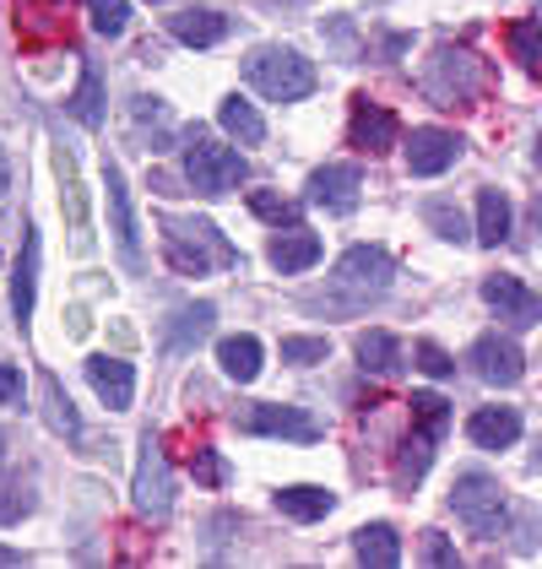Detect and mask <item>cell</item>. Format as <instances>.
I'll return each mask as SVG.
<instances>
[{
  "label": "cell",
  "instance_id": "ee69618b",
  "mask_svg": "<svg viewBox=\"0 0 542 569\" xmlns=\"http://www.w3.org/2000/svg\"><path fill=\"white\" fill-rule=\"evenodd\" d=\"M0 450H6V435H0Z\"/></svg>",
  "mask_w": 542,
  "mask_h": 569
},
{
  "label": "cell",
  "instance_id": "603a6c76",
  "mask_svg": "<svg viewBox=\"0 0 542 569\" xmlns=\"http://www.w3.org/2000/svg\"><path fill=\"white\" fill-rule=\"evenodd\" d=\"M510 239V196L504 190H483L478 196V244H504Z\"/></svg>",
  "mask_w": 542,
  "mask_h": 569
},
{
  "label": "cell",
  "instance_id": "83f0119b",
  "mask_svg": "<svg viewBox=\"0 0 542 569\" xmlns=\"http://www.w3.org/2000/svg\"><path fill=\"white\" fill-rule=\"evenodd\" d=\"M510 54H515L532 77H542V28L538 22H515V28H510Z\"/></svg>",
  "mask_w": 542,
  "mask_h": 569
},
{
  "label": "cell",
  "instance_id": "1f68e13d",
  "mask_svg": "<svg viewBox=\"0 0 542 569\" xmlns=\"http://www.w3.org/2000/svg\"><path fill=\"white\" fill-rule=\"evenodd\" d=\"M88 11H92V28H98L103 39H120L126 22H131V6H126V0H88Z\"/></svg>",
  "mask_w": 542,
  "mask_h": 569
},
{
  "label": "cell",
  "instance_id": "3957f363",
  "mask_svg": "<svg viewBox=\"0 0 542 569\" xmlns=\"http://www.w3.org/2000/svg\"><path fill=\"white\" fill-rule=\"evenodd\" d=\"M184 174L195 184V196H223V190H233L250 169H244V158H239L233 147H218V141L195 136V141L184 147Z\"/></svg>",
  "mask_w": 542,
  "mask_h": 569
},
{
  "label": "cell",
  "instance_id": "9c48e42d",
  "mask_svg": "<svg viewBox=\"0 0 542 569\" xmlns=\"http://www.w3.org/2000/svg\"><path fill=\"white\" fill-rule=\"evenodd\" d=\"M483 299L499 309V320H510V326H542V299L521 282V277H489L483 282Z\"/></svg>",
  "mask_w": 542,
  "mask_h": 569
},
{
  "label": "cell",
  "instance_id": "d6986e66",
  "mask_svg": "<svg viewBox=\"0 0 542 569\" xmlns=\"http://www.w3.org/2000/svg\"><path fill=\"white\" fill-rule=\"evenodd\" d=\"M267 261L282 271V277H293V271H310L320 261V239L310 228H288V233H277L267 250Z\"/></svg>",
  "mask_w": 542,
  "mask_h": 569
},
{
  "label": "cell",
  "instance_id": "5b68a950",
  "mask_svg": "<svg viewBox=\"0 0 542 569\" xmlns=\"http://www.w3.org/2000/svg\"><path fill=\"white\" fill-rule=\"evenodd\" d=\"M478 60L466 54V49H434V60H429V71H423V88H429V98H440V103H466L472 92H478Z\"/></svg>",
  "mask_w": 542,
  "mask_h": 569
},
{
  "label": "cell",
  "instance_id": "7a4b0ae2",
  "mask_svg": "<svg viewBox=\"0 0 542 569\" xmlns=\"http://www.w3.org/2000/svg\"><path fill=\"white\" fill-rule=\"evenodd\" d=\"M451 510L472 537H499V526H504V488L489 472H461L451 488Z\"/></svg>",
  "mask_w": 542,
  "mask_h": 569
},
{
  "label": "cell",
  "instance_id": "30bf717a",
  "mask_svg": "<svg viewBox=\"0 0 542 569\" xmlns=\"http://www.w3.org/2000/svg\"><path fill=\"white\" fill-rule=\"evenodd\" d=\"M207 244H218V250H228L223 233L212 228V222H195V228H169L163 233V250H169V261L180 266L184 277H201L207 266H212V256H207Z\"/></svg>",
  "mask_w": 542,
  "mask_h": 569
},
{
  "label": "cell",
  "instance_id": "b9f144b4",
  "mask_svg": "<svg viewBox=\"0 0 542 569\" xmlns=\"http://www.w3.org/2000/svg\"><path fill=\"white\" fill-rule=\"evenodd\" d=\"M6 184H11V169H6V158H0V196H6Z\"/></svg>",
  "mask_w": 542,
  "mask_h": 569
},
{
  "label": "cell",
  "instance_id": "9a60e30c",
  "mask_svg": "<svg viewBox=\"0 0 542 569\" xmlns=\"http://www.w3.org/2000/svg\"><path fill=\"white\" fill-rule=\"evenodd\" d=\"M244 429H250V435L299 439V445H315L320 439V423L310 412H299V407H255V412H244Z\"/></svg>",
  "mask_w": 542,
  "mask_h": 569
},
{
  "label": "cell",
  "instance_id": "7c38bea8",
  "mask_svg": "<svg viewBox=\"0 0 542 569\" xmlns=\"http://www.w3.org/2000/svg\"><path fill=\"white\" fill-rule=\"evenodd\" d=\"M39 261H44V244H39V228H22V261L11 277V315L17 326L33 320V299H39Z\"/></svg>",
  "mask_w": 542,
  "mask_h": 569
},
{
  "label": "cell",
  "instance_id": "ab89813d",
  "mask_svg": "<svg viewBox=\"0 0 542 569\" xmlns=\"http://www.w3.org/2000/svg\"><path fill=\"white\" fill-rule=\"evenodd\" d=\"M22 401V369L17 363H0V407Z\"/></svg>",
  "mask_w": 542,
  "mask_h": 569
},
{
  "label": "cell",
  "instance_id": "44dd1931",
  "mask_svg": "<svg viewBox=\"0 0 542 569\" xmlns=\"http://www.w3.org/2000/svg\"><path fill=\"white\" fill-rule=\"evenodd\" d=\"M218 126H223L228 136H239L244 147H255V141H267V120H261V114H255V103H244L239 92L218 103Z\"/></svg>",
  "mask_w": 542,
  "mask_h": 569
},
{
  "label": "cell",
  "instance_id": "74e56055",
  "mask_svg": "<svg viewBox=\"0 0 542 569\" xmlns=\"http://www.w3.org/2000/svg\"><path fill=\"white\" fill-rule=\"evenodd\" d=\"M190 467H195V482H207V488H218V482H223V456H218V450H207V445L195 450V461H190Z\"/></svg>",
  "mask_w": 542,
  "mask_h": 569
},
{
  "label": "cell",
  "instance_id": "d590c367",
  "mask_svg": "<svg viewBox=\"0 0 542 569\" xmlns=\"http://www.w3.org/2000/svg\"><path fill=\"white\" fill-rule=\"evenodd\" d=\"M418 369H423V375H434V380H445L455 363H451V352H445V348H434V342H418Z\"/></svg>",
  "mask_w": 542,
  "mask_h": 569
},
{
  "label": "cell",
  "instance_id": "8992f818",
  "mask_svg": "<svg viewBox=\"0 0 542 569\" xmlns=\"http://www.w3.org/2000/svg\"><path fill=\"white\" fill-rule=\"evenodd\" d=\"M391 271H397V266H391L385 250H374V244H353V250L342 256V266H337V288L369 299V293H385V288H391Z\"/></svg>",
  "mask_w": 542,
  "mask_h": 569
},
{
  "label": "cell",
  "instance_id": "f546056e",
  "mask_svg": "<svg viewBox=\"0 0 542 569\" xmlns=\"http://www.w3.org/2000/svg\"><path fill=\"white\" fill-rule=\"evenodd\" d=\"M250 212L267 222H288V228H299V201H288V196H277V190H250Z\"/></svg>",
  "mask_w": 542,
  "mask_h": 569
},
{
  "label": "cell",
  "instance_id": "ffe728a7",
  "mask_svg": "<svg viewBox=\"0 0 542 569\" xmlns=\"http://www.w3.org/2000/svg\"><path fill=\"white\" fill-rule=\"evenodd\" d=\"M353 553H359L363 565H374V569H397L402 565V542H397V531H391L385 521L359 526V531H353Z\"/></svg>",
  "mask_w": 542,
  "mask_h": 569
},
{
  "label": "cell",
  "instance_id": "4fadbf2b",
  "mask_svg": "<svg viewBox=\"0 0 542 569\" xmlns=\"http://www.w3.org/2000/svg\"><path fill=\"white\" fill-rule=\"evenodd\" d=\"M103 190H109V218H114V239H120V256H126L131 266H141V233H136L131 190H126V174H120V163H103Z\"/></svg>",
  "mask_w": 542,
  "mask_h": 569
},
{
  "label": "cell",
  "instance_id": "7bdbcfd3",
  "mask_svg": "<svg viewBox=\"0 0 542 569\" xmlns=\"http://www.w3.org/2000/svg\"><path fill=\"white\" fill-rule=\"evenodd\" d=\"M532 158H538V169H542V136H538V141H532Z\"/></svg>",
  "mask_w": 542,
  "mask_h": 569
},
{
  "label": "cell",
  "instance_id": "f1b7e54d",
  "mask_svg": "<svg viewBox=\"0 0 542 569\" xmlns=\"http://www.w3.org/2000/svg\"><path fill=\"white\" fill-rule=\"evenodd\" d=\"M212 315H218V309H212V305L180 309V315H174V320H180V326H174V331H169V348H190V342H201V337H207V331H212Z\"/></svg>",
  "mask_w": 542,
  "mask_h": 569
},
{
  "label": "cell",
  "instance_id": "52a82bcc",
  "mask_svg": "<svg viewBox=\"0 0 542 569\" xmlns=\"http://www.w3.org/2000/svg\"><path fill=\"white\" fill-rule=\"evenodd\" d=\"M455 158H461V136L440 131V126H423V131H412V141H406V174H418V179L445 174Z\"/></svg>",
  "mask_w": 542,
  "mask_h": 569
},
{
  "label": "cell",
  "instance_id": "8d00e7d4",
  "mask_svg": "<svg viewBox=\"0 0 542 569\" xmlns=\"http://www.w3.org/2000/svg\"><path fill=\"white\" fill-rule=\"evenodd\" d=\"M429 222L440 228V239H466V222H461V212H455V207H445V201H434V207H429Z\"/></svg>",
  "mask_w": 542,
  "mask_h": 569
},
{
  "label": "cell",
  "instance_id": "484cf974",
  "mask_svg": "<svg viewBox=\"0 0 542 569\" xmlns=\"http://www.w3.org/2000/svg\"><path fill=\"white\" fill-rule=\"evenodd\" d=\"M359 363L369 375H391L397 363H402V342L391 337V331H363L359 337Z\"/></svg>",
  "mask_w": 542,
  "mask_h": 569
},
{
  "label": "cell",
  "instance_id": "d4e9b609",
  "mask_svg": "<svg viewBox=\"0 0 542 569\" xmlns=\"http://www.w3.org/2000/svg\"><path fill=\"white\" fill-rule=\"evenodd\" d=\"M434 439L440 435H429V429H418V435L402 439V456H397V482H402V488H412V482L429 472V461H434Z\"/></svg>",
  "mask_w": 542,
  "mask_h": 569
},
{
  "label": "cell",
  "instance_id": "7402d4cb",
  "mask_svg": "<svg viewBox=\"0 0 542 569\" xmlns=\"http://www.w3.org/2000/svg\"><path fill=\"white\" fill-rule=\"evenodd\" d=\"M218 363H223L228 380L250 386L261 375V342L255 337H228V342H218Z\"/></svg>",
  "mask_w": 542,
  "mask_h": 569
},
{
  "label": "cell",
  "instance_id": "e0dca14e",
  "mask_svg": "<svg viewBox=\"0 0 542 569\" xmlns=\"http://www.w3.org/2000/svg\"><path fill=\"white\" fill-rule=\"evenodd\" d=\"M353 147H363V152H391L397 147V114L380 109V103H369V98H359L353 103Z\"/></svg>",
  "mask_w": 542,
  "mask_h": 569
},
{
  "label": "cell",
  "instance_id": "ac0fdd59",
  "mask_svg": "<svg viewBox=\"0 0 542 569\" xmlns=\"http://www.w3.org/2000/svg\"><path fill=\"white\" fill-rule=\"evenodd\" d=\"M466 439L483 445V450H504V445L521 439V412H510V407H483V412L466 418Z\"/></svg>",
  "mask_w": 542,
  "mask_h": 569
},
{
  "label": "cell",
  "instance_id": "cb8c5ba5",
  "mask_svg": "<svg viewBox=\"0 0 542 569\" xmlns=\"http://www.w3.org/2000/svg\"><path fill=\"white\" fill-rule=\"evenodd\" d=\"M331 505H337V499H331L325 488H310V482L277 493V510H282L288 521H320V516H331Z\"/></svg>",
  "mask_w": 542,
  "mask_h": 569
},
{
  "label": "cell",
  "instance_id": "836d02e7",
  "mask_svg": "<svg viewBox=\"0 0 542 569\" xmlns=\"http://www.w3.org/2000/svg\"><path fill=\"white\" fill-rule=\"evenodd\" d=\"M44 396H49V423L71 439L82 435V423H77V412H71V396H60V380H44Z\"/></svg>",
  "mask_w": 542,
  "mask_h": 569
},
{
  "label": "cell",
  "instance_id": "4dcf8cb0",
  "mask_svg": "<svg viewBox=\"0 0 542 569\" xmlns=\"http://www.w3.org/2000/svg\"><path fill=\"white\" fill-rule=\"evenodd\" d=\"M412 418H418V429H429V435H445V423H451V401L434 391H418L412 396Z\"/></svg>",
  "mask_w": 542,
  "mask_h": 569
},
{
  "label": "cell",
  "instance_id": "6da1fadb",
  "mask_svg": "<svg viewBox=\"0 0 542 569\" xmlns=\"http://www.w3.org/2000/svg\"><path fill=\"white\" fill-rule=\"evenodd\" d=\"M244 77H250V88L271 98V103H299V98H310L315 92V66L299 54V49H255L250 60H244Z\"/></svg>",
  "mask_w": 542,
  "mask_h": 569
},
{
  "label": "cell",
  "instance_id": "60d3db41",
  "mask_svg": "<svg viewBox=\"0 0 542 569\" xmlns=\"http://www.w3.org/2000/svg\"><path fill=\"white\" fill-rule=\"evenodd\" d=\"M0 565H22V553L17 548H0Z\"/></svg>",
  "mask_w": 542,
  "mask_h": 569
},
{
  "label": "cell",
  "instance_id": "d6a6232c",
  "mask_svg": "<svg viewBox=\"0 0 542 569\" xmlns=\"http://www.w3.org/2000/svg\"><path fill=\"white\" fill-rule=\"evenodd\" d=\"M325 352H331L325 337H282V363L310 369V363H325Z\"/></svg>",
  "mask_w": 542,
  "mask_h": 569
},
{
  "label": "cell",
  "instance_id": "4316f807",
  "mask_svg": "<svg viewBox=\"0 0 542 569\" xmlns=\"http://www.w3.org/2000/svg\"><path fill=\"white\" fill-rule=\"evenodd\" d=\"M66 103H71V114H77L88 131L103 126V82H98V66H82V88L71 92Z\"/></svg>",
  "mask_w": 542,
  "mask_h": 569
},
{
  "label": "cell",
  "instance_id": "5bb4252c",
  "mask_svg": "<svg viewBox=\"0 0 542 569\" xmlns=\"http://www.w3.org/2000/svg\"><path fill=\"white\" fill-rule=\"evenodd\" d=\"M88 380H92V391H98V401H103V407H114V412H126V407H131L136 369L126 363V358H109V352L88 358Z\"/></svg>",
  "mask_w": 542,
  "mask_h": 569
},
{
  "label": "cell",
  "instance_id": "8fae6325",
  "mask_svg": "<svg viewBox=\"0 0 542 569\" xmlns=\"http://www.w3.org/2000/svg\"><path fill=\"white\" fill-rule=\"evenodd\" d=\"M466 363L478 369V380H489V386H515L521 380V348L510 342V337H478L472 352H466Z\"/></svg>",
  "mask_w": 542,
  "mask_h": 569
},
{
  "label": "cell",
  "instance_id": "2e32d148",
  "mask_svg": "<svg viewBox=\"0 0 542 569\" xmlns=\"http://www.w3.org/2000/svg\"><path fill=\"white\" fill-rule=\"evenodd\" d=\"M169 33H174L180 44H190V49H212V44H223L228 39V17L207 11V6H184V11L169 17Z\"/></svg>",
  "mask_w": 542,
  "mask_h": 569
},
{
  "label": "cell",
  "instance_id": "277c9868",
  "mask_svg": "<svg viewBox=\"0 0 542 569\" xmlns=\"http://www.w3.org/2000/svg\"><path fill=\"white\" fill-rule=\"evenodd\" d=\"M131 499H136V510H141L147 521H169V510H174V482H169V456H163V445H158L152 435L141 439V456H136Z\"/></svg>",
  "mask_w": 542,
  "mask_h": 569
},
{
  "label": "cell",
  "instance_id": "f35d334b",
  "mask_svg": "<svg viewBox=\"0 0 542 569\" xmlns=\"http://www.w3.org/2000/svg\"><path fill=\"white\" fill-rule=\"evenodd\" d=\"M423 559H429V565H440V569H451L455 565L451 537H445V531H423Z\"/></svg>",
  "mask_w": 542,
  "mask_h": 569
},
{
  "label": "cell",
  "instance_id": "ba28073f",
  "mask_svg": "<svg viewBox=\"0 0 542 569\" xmlns=\"http://www.w3.org/2000/svg\"><path fill=\"white\" fill-rule=\"evenodd\" d=\"M359 190H363V174L353 163H325V169L310 174V201L325 207V212H337V218H348L359 207Z\"/></svg>",
  "mask_w": 542,
  "mask_h": 569
},
{
  "label": "cell",
  "instance_id": "e575fe53",
  "mask_svg": "<svg viewBox=\"0 0 542 569\" xmlns=\"http://www.w3.org/2000/svg\"><path fill=\"white\" fill-rule=\"evenodd\" d=\"M28 510H33V493H28L22 482H6V488H0V526L22 521Z\"/></svg>",
  "mask_w": 542,
  "mask_h": 569
}]
</instances>
